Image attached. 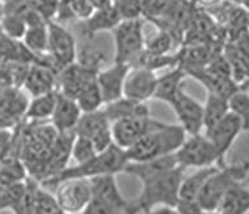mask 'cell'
Segmentation results:
<instances>
[{
	"label": "cell",
	"mask_w": 249,
	"mask_h": 214,
	"mask_svg": "<svg viewBox=\"0 0 249 214\" xmlns=\"http://www.w3.org/2000/svg\"><path fill=\"white\" fill-rule=\"evenodd\" d=\"M185 169L176 166L158 177L141 181V192L133 202H129L127 214L146 213L155 206H174L179 201L180 184Z\"/></svg>",
	"instance_id": "obj_1"
},
{
	"label": "cell",
	"mask_w": 249,
	"mask_h": 214,
	"mask_svg": "<svg viewBox=\"0 0 249 214\" xmlns=\"http://www.w3.org/2000/svg\"><path fill=\"white\" fill-rule=\"evenodd\" d=\"M127 152L124 149L119 148L118 145H111L105 152L98 153L91 160H86L80 165H74L73 167H67L59 175L46 180L41 181L39 184L47 190L55 188L57 183L67 179H91L102 175H118L124 173L125 166L128 165Z\"/></svg>",
	"instance_id": "obj_2"
},
{
	"label": "cell",
	"mask_w": 249,
	"mask_h": 214,
	"mask_svg": "<svg viewBox=\"0 0 249 214\" xmlns=\"http://www.w3.org/2000/svg\"><path fill=\"white\" fill-rule=\"evenodd\" d=\"M187 133L179 124L162 123L143 135L135 145L127 149L129 162H142L175 154L185 140Z\"/></svg>",
	"instance_id": "obj_3"
},
{
	"label": "cell",
	"mask_w": 249,
	"mask_h": 214,
	"mask_svg": "<svg viewBox=\"0 0 249 214\" xmlns=\"http://www.w3.org/2000/svg\"><path fill=\"white\" fill-rule=\"evenodd\" d=\"M249 178V160L237 163H225L210 175L202 187L197 201L204 209L216 210L222 198L232 187L243 184Z\"/></svg>",
	"instance_id": "obj_4"
},
{
	"label": "cell",
	"mask_w": 249,
	"mask_h": 214,
	"mask_svg": "<svg viewBox=\"0 0 249 214\" xmlns=\"http://www.w3.org/2000/svg\"><path fill=\"white\" fill-rule=\"evenodd\" d=\"M112 34L115 43L114 62L133 66L136 59L145 49L142 17L122 20L112 29Z\"/></svg>",
	"instance_id": "obj_5"
},
{
	"label": "cell",
	"mask_w": 249,
	"mask_h": 214,
	"mask_svg": "<svg viewBox=\"0 0 249 214\" xmlns=\"http://www.w3.org/2000/svg\"><path fill=\"white\" fill-rule=\"evenodd\" d=\"M178 165L183 169H202L209 166H219V157L214 145L206 135H189L175 153Z\"/></svg>",
	"instance_id": "obj_6"
},
{
	"label": "cell",
	"mask_w": 249,
	"mask_h": 214,
	"mask_svg": "<svg viewBox=\"0 0 249 214\" xmlns=\"http://www.w3.org/2000/svg\"><path fill=\"white\" fill-rule=\"evenodd\" d=\"M49 51L47 56L59 72L77 59V45L74 37L57 21H49Z\"/></svg>",
	"instance_id": "obj_7"
},
{
	"label": "cell",
	"mask_w": 249,
	"mask_h": 214,
	"mask_svg": "<svg viewBox=\"0 0 249 214\" xmlns=\"http://www.w3.org/2000/svg\"><path fill=\"white\" fill-rule=\"evenodd\" d=\"M93 197L89 179H67L55 185V198L67 214H78Z\"/></svg>",
	"instance_id": "obj_8"
},
{
	"label": "cell",
	"mask_w": 249,
	"mask_h": 214,
	"mask_svg": "<svg viewBox=\"0 0 249 214\" xmlns=\"http://www.w3.org/2000/svg\"><path fill=\"white\" fill-rule=\"evenodd\" d=\"M162 122L151 119L150 116H133L123 118L111 123V133L114 144L127 150L146 135L147 132L158 127Z\"/></svg>",
	"instance_id": "obj_9"
},
{
	"label": "cell",
	"mask_w": 249,
	"mask_h": 214,
	"mask_svg": "<svg viewBox=\"0 0 249 214\" xmlns=\"http://www.w3.org/2000/svg\"><path fill=\"white\" fill-rule=\"evenodd\" d=\"M170 106L178 116L179 125L185 131L187 136L201 133V129L204 128V105L191 97L184 90V87L178 91Z\"/></svg>",
	"instance_id": "obj_10"
},
{
	"label": "cell",
	"mask_w": 249,
	"mask_h": 214,
	"mask_svg": "<svg viewBox=\"0 0 249 214\" xmlns=\"http://www.w3.org/2000/svg\"><path fill=\"white\" fill-rule=\"evenodd\" d=\"M243 132L240 119L233 114L231 110L227 115L221 119L218 123L205 132V135L214 145L218 157H219V166L226 163V156L232 148L233 143L236 141L237 136Z\"/></svg>",
	"instance_id": "obj_11"
},
{
	"label": "cell",
	"mask_w": 249,
	"mask_h": 214,
	"mask_svg": "<svg viewBox=\"0 0 249 214\" xmlns=\"http://www.w3.org/2000/svg\"><path fill=\"white\" fill-rule=\"evenodd\" d=\"M131 68L132 66L125 63L114 62L112 66L103 68L97 73V83L102 93L105 105L122 98L124 94L125 78Z\"/></svg>",
	"instance_id": "obj_12"
},
{
	"label": "cell",
	"mask_w": 249,
	"mask_h": 214,
	"mask_svg": "<svg viewBox=\"0 0 249 214\" xmlns=\"http://www.w3.org/2000/svg\"><path fill=\"white\" fill-rule=\"evenodd\" d=\"M158 76L155 72L142 67H132L124 84V94L136 102H146L153 98Z\"/></svg>",
	"instance_id": "obj_13"
},
{
	"label": "cell",
	"mask_w": 249,
	"mask_h": 214,
	"mask_svg": "<svg viewBox=\"0 0 249 214\" xmlns=\"http://www.w3.org/2000/svg\"><path fill=\"white\" fill-rule=\"evenodd\" d=\"M97 73L98 72L89 70L80 63H72L57 72V87L60 88L59 91L76 99L86 84L97 77Z\"/></svg>",
	"instance_id": "obj_14"
},
{
	"label": "cell",
	"mask_w": 249,
	"mask_h": 214,
	"mask_svg": "<svg viewBox=\"0 0 249 214\" xmlns=\"http://www.w3.org/2000/svg\"><path fill=\"white\" fill-rule=\"evenodd\" d=\"M81 114V108L78 107L76 99L71 98L57 90L56 102H55L50 122L59 133L74 132V128L77 125Z\"/></svg>",
	"instance_id": "obj_15"
},
{
	"label": "cell",
	"mask_w": 249,
	"mask_h": 214,
	"mask_svg": "<svg viewBox=\"0 0 249 214\" xmlns=\"http://www.w3.org/2000/svg\"><path fill=\"white\" fill-rule=\"evenodd\" d=\"M74 137H76L74 132L59 133L57 135L56 140L53 143L51 152H50L43 180L56 177L63 170H66L68 167V162L71 160V153H72V145H73Z\"/></svg>",
	"instance_id": "obj_16"
},
{
	"label": "cell",
	"mask_w": 249,
	"mask_h": 214,
	"mask_svg": "<svg viewBox=\"0 0 249 214\" xmlns=\"http://www.w3.org/2000/svg\"><path fill=\"white\" fill-rule=\"evenodd\" d=\"M22 87L32 97L56 90L57 72L43 64H32Z\"/></svg>",
	"instance_id": "obj_17"
},
{
	"label": "cell",
	"mask_w": 249,
	"mask_h": 214,
	"mask_svg": "<svg viewBox=\"0 0 249 214\" xmlns=\"http://www.w3.org/2000/svg\"><path fill=\"white\" fill-rule=\"evenodd\" d=\"M122 20L123 18L116 5H112L108 8L95 9L88 18L82 21V37L91 39L101 32H107V30L112 32V29Z\"/></svg>",
	"instance_id": "obj_18"
},
{
	"label": "cell",
	"mask_w": 249,
	"mask_h": 214,
	"mask_svg": "<svg viewBox=\"0 0 249 214\" xmlns=\"http://www.w3.org/2000/svg\"><path fill=\"white\" fill-rule=\"evenodd\" d=\"M116 175H102L89 179L91 184V192L93 197L101 198L103 201L108 202L111 205H115L119 209H122L124 214H127L129 209V202L123 196L118 187Z\"/></svg>",
	"instance_id": "obj_19"
},
{
	"label": "cell",
	"mask_w": 249,
	"mask_h": 214,
	"mask_svg": "<svg viewBox=\"0 0 249 214\" xmlns=\"http://www.w3.org/2000/svg\"><path fill=\"white\" fill-rule=\"evenodd\" d=\"M176 166L179 165L176 162L175 154H171V156L160 157V158L142 160V162H128V165L124 169V174L132 175L137 178L140 181H143L158 177Z\"/></svg>",
	"instance_id": "obj_20"
},
{
	"label": "cell",
	"mask_w": 249,
	"mask_h": 214,
	"mask_svg": "<svg viewBox=\"0 0 249 214\" xmlns=\"http://www.w3.org/2000/svg\"><path fill=\"white\" fill-rule=\"evenodd\" d=\"M187 77L191 76L197 81H200L202 84V87L208 90V93H212V94H218L222 95V97H226L229 98L239 90V87L233 80H230V78H222L219 76H215V74L210 73L205 67H201V68H188V70H184Z\"/></svg>",
	"instance_id": "obj_21"
},
{
	"label": "cell",
	"mask_w": 249,
	"mask_h": 214,
	"mask_svg": "<svg viewBox=\"0 0 249 214\" xmlns=\"http://www.w3.org/2000/svg\"><path fill=\"white\" fill-rule=\"evenodd\" d=\"M185 77L187 74L181 67H174L170 72L157 78V87H155L153 98L170 105L172 99L175 98V95L178 94V91L184 87L183 83Z\"/></svg>",
	"instance_id": "obj_22"
},
{
	"label": "cell",
	"mask_w": 249,
	"mask_h": 214,
	"mask_svg": "<svg viewBox=\"0 0 249 214\" xmlns=\"http://www.w3.org/2000/svg\"><path fill=\"white\" fill-rule=\"evenodd\" d=\"M106 112L110 123L123 118H133V116H150V108L146 102H136L125 97L116 99L114 102L106 103L102 107Z\"/></svg>",
	"instance_id": "obj_23"
},
{
	"label": "cell",
	"mask_w": 249,
	"mask_h": 214,
	"mask_svg": "<svg viewBox=\"0 0 249 214\" xmlns=\"http://www.w3.org/2000/svg\"><path fill=\"white\" fill-rule=\"evenodd\" d=\"M111 128V123L107 118L106 112L103 108L95 110V111L82 112L77 125L74 128L76 136L88 137V139H94L99 133L107 131Z\"/></svg>",
	"instance_id": "obj_24"
},
{
	"label": "cell",
	"mask_w": 249,
	"mask_h": 214,
	"mask_svg": "<svg viewBox=\"0 0 249 214\" xmlns=\"http://www.w3.org/2000/svg\"><path fill=\"white\" fill-rule=\"evenodd\" d=\"M219 214H248L249 213V188L243 183L232 187L223 196L218 206Z\"/></svg>",
	"instance_id": "obj_25"
},
{
	"label": "cell",
	"mask_w": 249,
	"mask_h": 214,
	"mask_svg": "<svg viewBox=\"0 0 249 214\" xmlns=\"http://www.w3.org/2000/svg\"><path fill=\"white\" fill-rule=\"evenodd\" d=\"M57 90L50 91L46 94L32 97V101H29L26 111H25L24 119L29 122H46L50 120L53 115V107L56 102Z\"/></svg>",
	"instance_id": "obj_26"
},
{
	"label": "cell",
	"mask_w": 249,
	"mask_h": 214,
	"mask_svg": "<svg viewBox=\"0 0 249 214\" xmlns=\"http://www.w3.org/2000/svg\"><path fill=\"white\" fill-rule=\"evenodd\" d=\"M216 169H218L216 165L209 166V167L198 169L196 173L191 174V175H184L181 184H180L179 198H183V200H197L206 180H208L210 175Z\"/></svg>",
	"instance_id": "obj_27"
},
{
	"label": "cell",
	"mask_w": 249,
	"mask_h": 214,
	"mask_svg": "<svg viewBox=\"0 0 249 214\" xmlns=\"http://www.w3.org/2000/svg\"><path fill=\"white\" fill-rule=\"evenodd\" d=\"M180 0H143L142 17L154 22L157 26L166 22L171 17Z\"/></svg>",
	"instance_id": "obj_28"
},
{
	"label": "cell",
	"mask_w": 249,
	"mask_h": 214,
	"mask_svg": "<svg viewBox=\"0 0 249 214\" xmlns=\"http://www.w3.org/2000/svg\"><path fill=\"white\" fill-rule=\"evenodd\" d=\"M49 22H41V24L30 25L26 29L22 43L28 47L30 51L41 58H47L49 51Z\"/></svg>",
	"instance_id": "obj_29"
},
{
	"label": "cell",
	"mask_w": 249,
	"mask_h": 214,
	"mask_svg": "<svg viewBox=\"0 0 249 214\" xmlns=\"http://www.w3.org/2000/svg\"><path fill=\"white\" fill-rule=\"evenodd\" d=\"M230 112L229 98L218 94L208 93V98L204 105V128L208 131L218 122L223 119Z\"/></svg>",
	"instance_id": "obj_30"
},
{
	"label": "cell",
	"mask_w": 249,
	"mask_h": 214,
	"mask_svg": "<svg viewBox=\"0 0 249 214\" xmlns=\"http://www.w3.org/2000/svg\"><path fill=\"white\" fill-rule=\"evenodd\" d=\"M29 178L26 167L18 157L0 160V183L5 185L24 183Z\"/></svg>",
	"instance_id": "obj_31"
},
{
	"label": "cell",
	"mask_w": 249,
	"mask_h": 214,
	"mask_svg": "<svg viewBox=\"0 0 249 214\" xmlns=\"http://www.w3.org/2000/svg\"><path fill=\"white\" fill-rule=\"evenodd\" d=\"M76 102L82 112L95 111L105 106L102 93H101V89L97 83V77L86 84V87L77 95Z\"/></svg>",
	"instance_id": "obj_32"
},
{
	"label": "cell",
	"mask_w": 249,
	"mask_h": 214,
	"mask_svg": "<svg viewBox=\"0 0 249 214\" xmlns=\"http://www.w3.org/2000/svg\"><path fill=\"white\" fill-rule=\"evenodd\" d=\"M28 29L26 21L22 16L13 12H4L3 20L0 22V30L12 39L16 41H22L25 33Z\"/></svg>",
	"instance_id": "obj_33"
},
{
	"label": "cell",
	"mask_w": 249,
	"mask_h": 214,
	"mask_svg": "<svg viewBox=\"0 0 249 214\" xmlns=\"http://www.w3.org/2000/svg\"><path fill=\"white\" fill-rule=\"evenodd\" d=\"M25 181L12 185L0 183V213L4 210H11L13 213L25 194Z\"/></svg>",
	"instance_id": "obj_34"
},
{
	"label": "cell",
	"mask_w": 249,
	"mask_h": 214,
	"mask_svg": "<svg viewBox=\"0 0 249 214\" xmlns=\"http://www.w3.org/2000/svg\"><path fill=\"white\" fill-rule=\"evenodd\" d=\"M230 110L240 119L243 132L249 133V94L247 91L239 90L233 93L229 99Z\"/></svg>",
	"instance_id": "obj_35"
},
{
	"label": "cell",
	"mask_w": 249,
	"mask_h": 214,
	"mask_svg": "<svg viewBox=\"0 0 249 214\" xmlns=\"http://www.w3.org/2000/svg\"><path fill=\"white\" fill-rule=\"evenodd\" d=\"M76 62L86 67V68H89V70L99 72L101 70H103V64L107 62V56L102 50L95 47V46H85L80 51L77 50Z\"/></svg>",
	"instance_id": "obj_36"
},
{
	"label": "cell",
	"mask_w": 249,
	"mask_h": 214,
	"mask_svg": "<svg viewBox=\"0 0 249 214\" xmlns=\"http://www.w3.org/2000/svg\"><path fill=\"white\" fill-rule=\"evenodd\" d=\"M174 38L168 32L158 30L153 36L145 39V51L150 54H170L174 46Z\"/></svg>",
	"instance_id": "obj_37"
},
{
	"label": "cell",
	"mask_w": 249,
	"mask_h": 214,
	"mask_svg": "<svg viewBox=\"0 0 249 214\" xmlns=\"http://www.w3.org/2000/svg\"><path fill=\"white\" fill-rule=\"evenodd\" d=\"M97 154H98V152H97L93 141L90 139L82 136L74 137L71 158L76 162V165H80V163H84L86 160H91Z\"/></svg>",
	"instance_id": "obj_38"
},
{
	"label": "cell",
	"mask_w": 249,
	"mask_h": 214,
	"mask_svg": "<svg viewBox=\"0 0 249 214\" xmlns=\"http://www.w3.org/2000/svg\"><path fill=\"white\" fill-rule=\"evenodd\" d=\"M39 181L29 177L25 181V194L21 198L20 204L13 210V214H36L34 202H36V192H37Z\"/></svg>",
	"instance_id": "obj_39"
},
{
	"label": "cell",
	"mask_w": 249,
	"mask_h": 214,
	"mask_svg": "<svg viewBox=\"0 0 249 214\" xmlns=\"http://www.w3.org/2000/svg\"><path fill=\"white\" fill-rule=\"evenodd\" d=\"M142 1L143 0H115V5L123 20H132L142 17Z\"/></svg>",
	"instance_id": "obj_40"
},
{
	"label": "cell",
	"mask_w": 249,
	"mask_h": 214,
	"mask_svg": "<svg viewBox=\"0 0 249 214\" xmlns=\"http://www.w3.org/2000/svg\"><path fill=\"white\" fill-rule=\"evenodd\" d=\"M78 214H124V212L115 205L103 201L101 198L91 197L89 204L85 206V209Z\"/></svg>",
	"instance_id": "obj_41"
},
{
	"label": "cell",
	"mask_w": 249,
	"mask_h": 214,
	"mask_svg": "<svg viewBox=\"0 0 249 214\" xmlns=\"http://www.w3.org/2000/svg\"><path fill=\"white\" fill-rule=\"evenodd\" d=\"M143 214H179L174 206H155Z\"/></svg>",
	"instance_id": "obj_42"
},
{
	"label": "cell",
	"mask_w": 249,
	"mask_h": 214,
	"mask_svg": "<svg viewBox=\"0 0 249 214\" xmlns=\"http://www.w3.org/2000/svg\"><path fill=\"white\" fill-rule=\"evenodd\" d=\"M90 3H91L95 11V9H103L112 7V5H115V0H90Z\"/></svg>",
	"instance_id": "obj_43"
},
{
	"label": "cell",
	"mask_w": 249,
	"mask_h": 214,
	"mask_svg": "<svg viewBox=\"0 0 249 214\" xmlns=\"http://www.w3.org/2000/svg\"><path fill=\"white\" fill-rule=\"evenodd\" d=\"M198 1H201V3H204V4L206 5H215L218 4L221 0H198Z\"/></svg>",
	"instance_id": "obj_44"
},
{
	"label": "cell",
	"mask_w": 249,
	"mask_h": 214,
	"mask_svg": "<svg viewBox=\"0 0 249 214\" xmlns=\"http://www.w3.org/2000/svg\"><path fill=\"white\" fill-rule=\"evenodd\" d=\"M4 12H5L4 3H3V1H0V22H1V20H3V16H4Z\"/></svg>",
	"instance_id": "obj_45"
},
{
	"label": "cell",
	"mask_w": 249,
	"mask_h": 214,
	"mask_svg": "<svg viewBox=\"0 0 249 214\" xmlns=\"http://www.w3.org/2000/svg\"><path fill=\"white\" fill-rule=\"evenodd\" d=\"M197 214H219L218 210H206V209H201Z\"/></svg>",
	"instance_id": "obj_46"
},
{
	"label": "cell",
	"mask_w": 249,
	"mask_h": 214,
	"mask_svg": "<svg viewBox=\"0 0 249 214\" xmlns=\"http://www.w3.org/2000/svg\"><path fill=\"white\" fill-rule=\"evenodd\" d=\"M0 1H3V3H7V1H9V0H0Z\"/></svg>",
	"instance_id": "obj_47"
}]
</instances>
